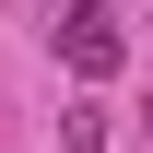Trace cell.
<instances>
[{"mask_svg": "<svg viewBox=\"0 0 153 153\" xmlns=\"http://www.w3.org/2000/svg\"><path fill=\"white\" fill-rule=\"evenodd\" d=\"M59 153H106V106H71V141Z\"/></svg>", "mask_w": 153, "mask_h": 153, "instance_id": "2", "label": "cell"}, {"mask_svg": "<svg viewBox=\"0 0 153 153\" xmlns=\"http://www.w3.org/2000/svg\"><path fill=\"white\" fill-rule=\"evenodd\" d=\"M59 47H71L82 82H106L118 59H130V47H118V0H71V12H59Z\"/></svg>", "mask_w": 153, "mask_h": 153, "instance_id": "1", "label": "cell"}]
</instances>
